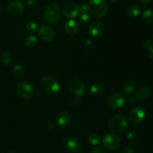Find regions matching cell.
<instances>
[{"instance_id":"cell-1","label":"cell","mask_w":153,"mask_h":153,"mask_svg":"<svg viewBox=\"0 0 153 153\" xmlns=\"http://www.w3.org/2000/svg\"><path fill=\"white\" fill-rule=\"evenodd\" d=\"M88 5L90 13L97 17H103L108 12V5L105 0H90Z\"/></svg>"},{"instance_id":"cell-2","label":"cell","mask_w":153,"mask_h":153,"mask_svg":"<svg viewBox=\"0 0 153 153\" xmlns=\"http://www.w3.org/2000/svg\"><path fill=\"white\" fill-rule=\"evenodd\" d=\"M61 8L57 3H50L45 8L44 17L49 23H57L61 18Z\"/></svg>"},{"instance_id":"cell-3","label":"cell","mask_w":153,"mask_h":153,"mask_svg":"<svg viewBox=\"0 0 153 153\" xmlns=\"http://www.w3.org/2000/svg\"><path fill=\"white\" fill-rule=\"evenodd\" d=\"M128 126V122L124 117L121 115H115L111 118L108 123L110 131L113 133H118L124 131Z\"/></svg>"},{"instance_id":"cell-4","label":"cell","mask_w":153,"mask_h":153,"mask_svg":"<svg viewBox=\"0 0 153 153\" xmlns=\"http://www.w3.org/2000/svg\"><path fill=\"white\" fill-rule=\"evenodd\" d=\"M68 88L70 92L77 97L85 95L87 89L85 82L81 79H76V78L70 80V82H69Z\"/></svg>"},{"instance_id":"cell-5","label":"cell","mask_w":153,"mask_h":153,"mask_svg":"<svg viewBox=\"0 0 153 153\" xmlns=\"http://www.w3.org/2000/svg\"><path fill=\"white\" fill-rule=\"evenodd\" d=\"M102 144L109 150H115L120 144V139L115 133H108L102 137Z\"/></svg>"},{"instance_id":"cell-6","label":"cell","mask_w":153,"mask_h":153,"mask_svg":"<svg viewBox=\"0 0 153 153\" xmlns=\"http://www.w3.org/2000/svg\"><path fill=\"white\" fill-rule=\"evenodd\" d=\"M42 85L45 91L51 94H55L58 93L60 90V85L58 81L52 76H46L42 79Z\"/></svg>"},{"instance_id":"cell-7","label":"cell","mask_w":153,"mask_h":153,"mask_svg":"<svg viewBox=\"0 0 153 153\" xmlns=\"http://www.w3.org/2000/svg\"><path fill=\"white\" fill-rule=\"evenodd\" d=\"M37 33H38L39 37L43 41L47 42V43L52 41L55 36V33L53 28L48 25H40L37 30Z\"/></svg>"},{"instance_id":"cell-8","label":"cell","mask_w":153,"mask_h":153,"mask_svg":"<svg viewBox=\"0 0 153 153\" xmlns=\"http://www.w3.org/2000/svg\"><path fill=\"white\" fill-rule=\"evenodd\" d=\"M62 11L67 18L73 19L79 14V7L75 1H67L63 5Z\"/></svg>"},{"instance_id":"cell-9","label":"cell","mask_w":153,"mask_h":153,"mask_svg":"<svg viewBox=\"0 0 153 153\" xmlns=\"http://www.w3.org/2000/svg\"><path fill=\"white\" fill-rule=\"evenodd\" d=\"M16 93L22 99L31 98L33 95L32 86L28 82H21L16 87Z\"/></svg>"},{"instance_id":"cell-10","label":"cell","mask_w":153,"mask_h":153,"mask_svg":"<svg viewBox=\"0 0 153 153\" xmlns=\"http://www.w3.org/2000/svg\"><path fill=\"white\" fill-rule=\"evenodd\" d=\"M125 97L122 94L115 93L112 94L108 100V105L111 109H118L123 107L125 103Z\"/></svg>"},{"instance_id":"cell-11","label":"cell","mask_w":153,"mask_h":153,"mask_svg":"<svg viewBox=\"0 0 153 153\" xmlns=\"http://www.w3.org/2000/svg\"><path fill=\"white\" fill-rule=\"evenodd\" d=\"M128 120L133 124L141 123L145 117V111L140 107H136L131 109L128 114Z\"/></svg>"},{"instance_id":"cell-12","label":"cell","mask_w":153,"mask_h":153,"mask_svg":"<svg viewBox=\"0 0 153 153\" xmlns=\"http://www.w3.org/2000/svg\"><path fill=\"white\" fill-rule=\"evenodd\" d=\"M25 5L20 0H13L7 6V12L12 16H19L23 12Z\"/></svg>"},{"instance_id":"cell-13","label":"cell","mask_w":153,"mask_h":153,"mask_svg":"<svg viewBox=\"0 0 153 153\" xmlns=\"http://www.w3.org/2000/svg\"><path fill=\"white\" fill-rule=\"evenodd\" d=\"M104 32V26L102 23L99 21H94L90 25L89 34L94 38H99Z\"/></svg>"},{"instance_id":"cell-14","label":"cell","mask_w":153,"mask_h":153,"mask_svg":"<svg viewBox=\"0 0 153 153\" xmlns=\"http://www.w3.org/2000/svg\"><path fill=\"white\" fill-rule=\"evenodd\" d=\"M65 31L69 35H76L79 30V25L74 19H70L65 24Z\"/></svg>"},{"instance_id":"cell-15","label":"cell","mask_w":153,"mask_h":153,"mask_svg":"<svg viewBox=\"0 0 153 153\" xmlns=\"http://www.w3.org/2000/svg\"><path fill=\"white\" fill-rule=\"evenodd\" d=\"M80 141L76 137H70L66 141V148L70 152H77L80 149Z\"/></svg>"},{"instance_id":"cell-16","label":"cell","mask_w":153,"mask_h":153,"mask_svg":"<svg viewBox=\"0 0 153 153\" xmlns=\"http://www.w3.org/2000/svg\"><path fill=\"white\" fill-rule=\"evenodd\" d=\"M151 91L148 87L142 86L136 91V98L140 101H144L150 96Z\"/></svg>"},{"instance_id":"cell-17","label":"cell","mask_w":153,"mask_h":153,"mask_svg":"<svg viewBox=\"0 0 153 153\" xmlns=\"http://www.w3.org/2000/svg\"><path fill=\"white\" fill-rule=\"evenodd\" d=\"M70 121V116L67 111H64L58 115L57 118V123L59 126L64 127L68 125Z\"/></svg>"},{"instance_id":"cell-18","label":"cell","mask_w":153,"mask_h":153,"mask_svg":"<svg viewBox=\"0 0 153 153\" xmlns=\"http://www.w3.org/2000/svg\"><path fill=\"white\" fill-rule=\"evenodd\" d=\"M140 7L136 4H129L126 8V13L130 17H136L140 14Z\"/></svg>"},{"instance_id":"cell-19","label":"cell","mask_w":153,"mask_h":153,"mask_svg":"<svg viewBox=\"0 0 153 153\" xmlns=\"http://www.w3.org/2000/svg\"><path fill=\"white\" fill-rule=\"evenodd\" d=\"M24 42H25V46L28 48H34L37 43V38L34 34H28L25 37Z\"/></svg>"},{"instance_id":"cell-20","label":"cell","mask_w":153,"mask_h":153,"mask_svg":"<svg viewBox=\"0 0 153 153\" xmlns=\"http://www.w3.org/2000/svg\"><path fill=\"white\" fill-rule=\"evenodd\" d=\"M103 91H104V88L101 85L95 84V85H93L90 88V94L93 97H99L102 94Z\"/></svg>"},{"instance_id":"cell-21","label":"cell","mask_w":153,"mask_h":153,"mask_svg":"<svg viewBox=\"0 0 153 153\" xmlns=\"http://www.w3.org/2000/svg\"><path fill=\"white\" fill-rule=\"evenodd\" d=\"M136 88V83L134 80H128L124 83L123 90L126 94H131Z\"/></svg>"},{"instance_id":"cell-22","label":"cell","mask_w":153,"mask_h":153,"mask_svg":"<svg viewBox=\"0 0 153 153\" xmlns=\"http://www.w3.org/2000/svg\"><path fill=\"white\" fill-rule=\"evenodd\" d=\"M13 74L16 77H17L18 79H21V78H23L25 76V71L24 67H22L21 64H17L14 66L13 67Z\"/></svg>"},{"instance_id":"cell-23","label":"cell","mask_w":153,"mask_h":153,"mask_svg":"<svg viewBox=\"0 0 153 153\" xmlns=\"http://www.w3.org/2000/svg\"><path fill=\"white\" fill-rule=\"evenodd\" d=\"M142 19L146 23L153 24V10H145L142 14Z\"/></svg>"},{"instance_id":"cell-24","label":"cell","mask_w":153,"mask_h":153,"mask_svg":"<svg viewBox=\"0 0 153 153\" xmlns=\"http://www.w3.org/2000/svg\"><path fill=\"white\" fill-rule=\"evenodd\" d=\"M1 61H2L3 64H10L12 61V60H13V55H11L10 52L5 51V52H3L1 54Z\"/></svg>"},{"instance_id":"cell-25","label":"cell","mask_w":153,"mask_h":153,"mask_svg":"<svg viewBox=\"0 0 153 153\" xmlns=\"http://www.w3.org/2000/svg\"><path fill=\"white\" fill-rule=\"evenodd\" d=\"M88 141L93 146H98L101 143V138L97 134H92L88 137Z\"/></svg>"},{"instance_id":"cell-26","label":"cell","mask_w":153,"mask_h":153,"mask_svg":"<svg viewBox=\"0 0 153 153\" xmlns=\"http://www.w3.org/2000/svg\"><path fill=\"white\" fill-rule=\"evenodd\" d=\"M38 25L36 22H29L27 23L26 25V29L27 31H29L31 33H34L36 31H37L38 30Z\"/></svg>"},{"instance_id":"cell-27","label":"cell","mask_w":153,"mask_h":153,"mask_svg":"<svg viewBox=\"0 0 153 153\" xmlns=\"http://www.w3.org/2000/svg\"><path fill=\"white\" fill-rule=\"evenodd\" d=\"M91 19V16L89 13H80V15H79V21L83 24H87L88 22H89Z\"/></svg>"},{"instance_id":"cell-28","label":"cell","mask_w":153,"mask_h":153,"mask_svg":"<svg viewBox=\"0 0 153 153\" xmlns=\"http://www.w3.org/2000/svg\"><path fill=\"white\" fill-rule=\"evenodd\" d=\"M94 43L91 39H87L85 42V49H88V50H91L94 48Z\"/></svg>"},{"instance_id":"cell-29","label":"cell","mask_w":153,"mask_h":153,"mask_svg":"<svg viewBox=\"0 0 153 153\" xmlns=\"http://www.w3.org/2000/svg\"><path fill=\"white\" fill-rule=\"evenodd\" d=\"M89 13V10H88V5L87 3H83L81 4L79 7V13Z\"/></svg>"},{"instance_id":"cell-30","label":"cell","mask_w":153,"mask_h":153,"mask_svg":"<svg viewBox=\"0 0 153 153\" xmlns=\"http://www.w3.org/2000/svg\"><path fill=\"white\" fill-rule=\"evenodd\" d=\"M136 136H137V134H136V132L134 131V130L130 129L127 131L126 137L127 138L129 139V140H133V139L135 138Z\"/></svg>"},{"instance_id":"cell-31","label":"cell","mask_w":153,"mask_h":153,"mask_svg":"<svg viewBox=\"0 0 153 153\" xmlns=\"http://www.w3.org/2000/svg\"><path fill=\"white\" fill-rule=\"evenodd\" d=\"M143 46H144V48L146 49H147V50H151V49H153V43L151 41V40H146V41L144 42V43H143Z\"/></svg>"},{"instance_id":"cell-32","label":"cell","mask_w":153,"mask_h":153,"mask_svg":"<svg viewBox=\"0 0 153 153\" xmlns=\"http://www.w3.org/2000/svg\"><path fill=\"white\" fill-rule=\"evenodd\" d=\"M39 0H27V4L30 7H36L38 4Z\"/></svg>"},{"instance_id":"cell-33","label":"cell","mask_w":153,"mask_h":153,"mask_svg":"<svg viewBox=\"0 0 153 153\" xmlns=\"http://www.w3.org/2000/svg\"><path fill=\"white\" fill-rule=\"evenodd\" d=\"M92 153H107L105 149L102 146H98L92 151Z\"/></svg>"},{"instance_id":"cell-34","label":"cell","mask_w":153,"mask_h":153,"mask_svg":"<svg viewBox=\"0 0 153 153\" xmlns=\"http://www.w3.org/2000/svg\"><path fill=\"white\" fill-rule=\"evenodd\" d=\"M121 153H134V149L130 146H126L124 149H123Z\"/></svg>"},{"instance_id":"cell-35","label":"cell","mask_w":153,"mask_h":153,"mask_svg":"<svg viewBox=\"0 0 153 153\" xmlns=\"http://www.w3.org/2000/svg\"><path fill=\"white\" fill-rule=\"evenodd\" d=\"M127 102L129 103V104H133L134 102V98L132 97V96H128L126 98Z\"/></svg>"},{"instance_id":"cell-36","label":"cell","mask_w":153,"mask_h":153,"mask_svg":"<svg viewBox=\"0 0 153 153\" xmlns=\"http://www.w3.org/2000/svg\"><path fill=\"white\" fill-rule=\"evenodd\" d=\"M139 1H140V2L142 3V4H149V3H150L152 0H139Z\"/></svg>"},{"instance_id":"cell-37","label":"cell","mask_w":153,"mask_h":153,"mask_svg":"<svg viewBox=\"0 0 153 153\" xmlns=\"http://www.w3.org/2000/svg\"><path fill=\"white\" fill-rule=\"evenodd\" d=\"M149 58L153 61V49H151L150 52H149Z\"/></svg>"},{"instance_id":"cell-38","label":"cell","mask_w":153,"mask_h":153,"mask_svg":"<svg viewBox=\"0 0 153 153\" xmlns=\"http://www.w3.org/2000/svg\"><path fill=\"white\" fill-rule=\"evenodd\" d=\"M111 1H114V2H116V1H119V0H111Z\"/></svg>"},{"instance_id":"cell-39","label":"cell","mask_w":153,"mask_h":153,"mask_svg":"<svg viewBox=\"0 0 153 153\" xmlns=\"http://www.w3.org/2000/svg\"><path fill=\"white\" fill-rule=\"evenodd\" d=\"M1 13H2V10H1V8L0 7V15L1 14Z\"/></svg>"}]
</instances>
